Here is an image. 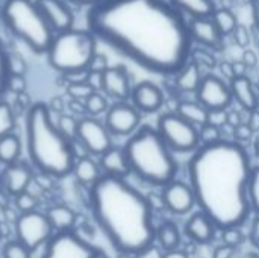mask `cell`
Segmentation results:
<instances>
[{"instance_id":"obj_34","label":"cell","mask_w":259,"mask_h":258,"mask_svg":"<svg viewBox=\"0 0 259 258\" xmlns=\"http://www.w3.org/2000/svg\"><path fill=\"white\" fill-rule=\"evenodd\" d=\"M3 258H32V251L18 240L8 242L2 249Z\"/></svg>"},{"instance_id":"obj_16","label":"cell","mask_w":259,"mask_h":258,"mask_svg":"<svg viewBox=\"0 0 259 258\" xmlns=\"http://www.w3.org/2000/svg\"><path fill=\"white\" fill-rule=\"evenodd\" d=\"M35 2L55 33L73 27L74 15L70 6L67 5V2L64 0H35Z\"/></svg>"},{"instance_id":"obj_27","label":"cell","mask_w":259,"mask_h":258,"mask_svg":"<svg viewBox=\"0 0 259 258\" xmlns=\"http://www.w3.org/2000/svg\"><path fill=\"white\" fill-rule=\"evenodd\" d=\"M176 113L184 117L187 122L196 125L197 128H200L202 125H205L208 122V109L197 100H182L178 105Z\"/></svg>"},{"instance_id":"obj_30","label":"cell","mask_w":259,"mask_h":258,"mask_svg":"<svg viewBox=\"0 0 259 258\" xmlns=\"http://www.w3.org/2000/svg\"><path fill=\"white\" fill-rule=\"evenodd\" d=\"M211 17H212L215 26L219 27V30L222 32L223 36L225 35H232L235 27L238 26V20H237L235 14L231 9H228V8L215 9Z\"/></svg>"},{"instance_id":"obj_41","label":"cell","mask_w":259,"mask_h":258,"mask_svg":"<svg viewBox=\"0 0 259 258\" xmlns=\"http://www.w3.org/2000/svg\"><path fill=\"white\" fill-rule=\"evenodd\" d=\"M232 38H234V43L241 47V49H247L252 43V30L247 29L246 26L243 24H238L235 27V30L232 32Z\"/></svg>"},{"instance_id":"obj_49","label":"cell","mask_w":259,"mask_h":258,"mask_svg":"<svg viewBox=\"0 0 259 258\" xmlns=\"http://www.w3.org/2000/svg\"><path fill=\"white\" fill-rule=\"evenodd\" d=\"M191 59L193 61H196L197 62V65L202 68L203 65L205 67H214L215 65V59H214V56L209 53V52H206V50H200L199 52V58H196V56H191Z\"/></svg>"},{"instance_id":"obj_28","label":"cell","mask_w":259,"mask_h":258,"mask_svg":"<svg viewBox=\"0 0 259 258\" xmlns=\"http://www.w3.org/2000/svg\"><path fill=\"white\" fill-rule=\"evenodd\" d=\"M21 155V140L14 132L0 137V163L8 166L18 161Z\"/></svg>"},{"instance_id":"obj_40","label":"cell","mask_w":259,"mask_h":258,"mask_svg":"<svg viewBox=\"0 0 259 258\" xmlns=\"http://www.w3.org/2000/svg\"><path fill=\"white\" fill-rule=\"evenodd\" d=\"M9 76H11V71H9V64H8V52L0 44V99L8 90Z\"/></svg>"},{"instance_id":"obj_38","label":"cell","mask_w":259,"mask_h":258,"mask_svg":"<svg viewBox=\"0 0 259 258\" xmlns=\"http://www.w3.org/2000/svg\"><path fill=\"white\" fill-rule=\"evenodd\" d=\"M222 231H223L222 239H223V243L225 245L232 246V248L237 249L240 245L244 243V234L241 233L240 227H231V228H225Z\"/></svg>"},{"instance_id":"obj_37","label":"cell","mask_w":259,"mask_h":258,"mask_svg":"<svg viewBox=\"0 0 259 258\" xmlns=\"http://www.w3.org/2000/svg\"><path fill=\"white\" fill-rule=\"evenodd\" d=\"M36 205H38V199L29 190L18 193L15 196V207L20 213H27V211L36 210Z\"/></svg>"},{"instance_id":"obj_43","label":"cell","mask_w":259,"mask_h":258,"mask_svg":"<svg viewBox=\"0 0 259 258\" xmlns=\"http://www.w3.org/2000/svg\"><path fill=\"white\" fill-rule=\"evenodd\" d=\"M8 64H9L11 75H24L26 64H24V59L20 55H17V53H8Z\"/></svg>"},{"instance_id":"obj_39","label":"cell","mask_w":259,"mask_h":258,"mask_svg":"<svg viewBox=\"0 0 259 258\" xmlns=\"http://www.w3.org/2000/svg\"><path fill=\"white\" fill-rule=\"evenodd\" d=\"M77 122H79V120H76L74 117L62 114V116H59V119H58L56 125H58L59 131H61L64 135H67L68 138H71V140H73V138H76V132H77Z\"/></svg>"},{"instance_id":"obj_14","label":"cell","mask_w":259,"mask_h":258,"mask_svg":"<svg viewBox=\"0 0 259 258\" xmlns=\"http://www.w3.org/2000/svg\"><path fill=\"white\" fill-rule=\"evenodd\" d=\"M161 195H162L165 208L178 216L188 214L196 205V198H194L191 186L182 181L173 179L171 182L164 186V190Z\"/></svg>"},{"instance_id":"obj_13","label":"cell","mask_w":259,"mask_h":258,"mask_svg":"<svg viewBox=\"0 0 259 258\" xmlns=\"http://www.w3.org/2000/svg\"><path fill=\"white\" fill-rule=\"evenodd\" d=\"M141 123V116L140 111L126 102H117L112 106L108 108L106 117H105V125L111 135H118V137H126L132 135Z\"/></svg>"},{"instance_id":"obj_15","label":"cell","mask_w":259,"mask_h":258,"mask_svg":"<svg viewBox=\"0 0 259 258\" xmlns=\"http://www.w3.org/2000/svg\"><path fill=\"white\" fill-rule=\"evenodd\" d=\"M102 91L106 96L117 99L118 102H126L127 99H131L132 84H131V76H129L127 68L124 65L108 67L103 71Z\"/></svg>"},{"instance_id":"obj_31","label":"cell","mask_w":259,"mask_h":258,"mask_svg":"<svg viewBox=\"0 0 259 258\" xmlns=\"http://www.w3.org/2000/svg\"><path fill=\"white\" fill-rule=\"evenodd\" d=\"M83 105H85V111L90 116H93V117L94 116H100V114L108 111V100H106V97L100 91H93L83 100Z\"/></svg>"},{"instance_id":"obj_1","label":"cell","mask_w":259,"mask_h":258,"mask_svg":"<svg viewBox=\"0 0 259 258\" xmlns=\"http://www.w3.org/2000/svg\"><path fill=\"white\" fill-rule=\"evenodd\" d=\"M87 27L97 40L156 75L175 76L191 58L188 20L165 0H105L88 8Z\"/></svg>"},{"instance_id":"obj_9","label":"cell","mask_w":259,"mask_h":258,"mask_svg":"<svg viewBox=\"0 0 259 258\" xmlns=\"http://www.w3.org/2000/svg\"><path fill=\"white\" fill-rule=\"evenodd\" d=\"M102 252L73 230L55 233L44 245L42 258H100Z\"/></svg>"},{"instance_id":"obj_45","label":"cell","mask_w":259,"mask_h":258,"mask_svg":"<svg viewBox=\"0 0 259 258\" xmlns=\"http://www.w3.org/2000/svg\"><path fill=\"white\" fill-rule=\"evenodd\" d=\"M164 252H165V251H164L159 245L152 243V245L143 248L141 251H138V252L134 255V258H164Z\"/></svg>"},{"instance_id":"obj_26","label":"cell","mask_w":259,"mask_h":258,"mask_svg":"<svg viewBox=\"0 0 259 258\" xmlns=\"http://www.w3.org/2000/svg\"><path fill=\"white\" fill-rule=\"evenodd\" d=\"M170 3L190 18L211 17L215 11L212 0H170Z\"/></svg>"},{"instance_id":"obj_23","label":"cell","mask_w":259,"mask_h":258,"mask_svg":"<svg viewBox=\"0 0 259 258\" xmlns=\"http://www.w3.org/2000/svg\"><path fill=\"white\" fill-rule=\"evenodd\" d=\"M175 76H176L178 88L181 91H185V93H196V90L199 88V84H200V81L203 78L202 76V68L191 58Z\"/></svg>"},{"instance_id":"obj_3","label":"cell","mask_w":259,"mask_h":258,"mask_svg":"<svg viewBox=\"0 0 259 258\" xmlns=\"http://www.w3.org/2000/svg\"><path fill=\"white\" fill-rule=\"evenodd\" d=\"M90 208L97 227L117 252L135 255L155 243L153 208L147 196L126 178L102 175L90 187Z\"/></svg>"},{"instance_id":"obj_29","label":"cell","mask_w":259,"mask_h":258,"mask_svg":"<svg viewBox=\"0 0 259 258\" xmlns=\"http://www.w3.org/2000/svg\"><path fill=\"white\" fill-rule=\"evenodd\" d=\"M156 240L164 251H173L181 245V233L173 222H162L156 230Z\"/></svg>"},{"instance_id":"obj_48","label":"cell","mask_w":259,"mask_h":258,"mask_svg":"<svg viewBox=\"0 0 259 258\" xmlns=\"http://www.w3.org/2000/svg\"><path fill=\"white\" fill-rule=\"evenodd\" d=\"M87 82L94 91H102L103 88V73L99 71H90L87 73Z\"/></svg>"},{"instance_id":"obj_58","label":"cell","mask_w":259,"mask_h":258,"mask_svg":"<svg viewBox=\"0 0 259 258\" xmlns=\"http://www.w3.org/2000/svg\"><path fill=\"white\" fill-rule=\"evenodd\" d=\"M252 15H253V26L259 30V0H252Z\"/></svg>"},{"instance_id":"obj_50","label":"cell","mask_w":259,"mask_h":258,"mask_svg":"<svg viewBox=\"0 0 259 258\" xmlns=\"http://www.w3.org/2000/svg\"><path fill=\"white\" fill-rule=\"evenodd\" d=\"M241 61L247 65V68H253L258 64V55H256V52H253L250 49H246L244 53H243V59Z\"/></svg>"},{"instance_id":"obj_21","label":"cell","mask_w":259,"mask_h":258,"mask_svg":"<svg viewBox=\"0 0 259 258\" xmlns=\"http://www.w3.org/2000/svg\"><path fill=\"white\" fill-rule=\"evenodd\" d=\"M99 166H100L103 175L126 178L131 173L129 164H127V158H126V154H124L123 148L111 146L108 151H105L100 155Z\"/></svg>"},{"instance_id":"obj_47","label":"cell","mask_w":259,"mask_h":258,"mask_svg":"<svg viewBox=\"0 0 259 258\" xmlns=\"http://www.w3.org/2000/svg\"><path fill=\"white\" fill-rule=\"evenodd\" d=\"M26 88V79L24 75H11L8 81V90L14 93H21Z\"/></svg>"},{"instance_id":"obj_46","label":"cell","mask_w":259,"mask_h":258,"mask_svg":"<svg viewBox=\"0 0 259 258\" xmlns=\"http://www.w3.org/2000/svg\"><path fill=\"white\" fill-rule=\"evenodd\" d=\"M108 67H109V65H108V59H106V56H105V55H102V53H96V55L93 56L91 62H90L88 70H90V71H99V73H103Z\"/></svg>"},{"instance_id":"obj_19","label":"cell","mask_w":259,"mask_h":258,"mask_svg":"<svg viewBox=\"0 0 259 258\" xmlns=\"http://www.w3.org/2000/svg\"><path fill=\"white\" fill-rule=\"evenodd\" d=\"M32 179H33L32 169L26 163H20V161L8 164L0 175L3 189L12 196H17L18 193L26 192Z\"/></svg>"},{"instance_id":"obj_32","label":"cell","mask_w":259,"mask_h":258,"mask_svg":"<svg viewBox=\"0 0 259 258\" xmlns=\"http://www.w3.org/2000/svg\"><path fill=\"white\" fill-rule=\"evenodd\" d=\"M247 196L252 211H255L259 216V166L252 167L249 186H247Z\"/></svg>"},{"instance_id":"obj_56","label":"cell","mask_w":259,"mask_h":258,"mask_svg":"<svg viewBox=\"0 0 259 258\" xmlns=\"http://www.w3.org/2000/svg\"><path fill=\"white\" fill-rule=\"evenodd\" d=\"M220 70H222V73L231 81V79H234V70H232V62H228V61H223L222 62V65H220Z\"/></svg>"},{"instance_id":"obj_52","label":"cell","mask_w":259,"mask_h":258,"mask_svg":"<svg viewBox=\"0 0 259 258\" xmlns=\"http://www.w3.org/2000/svg\"><path fill=\"white\" fill-rule=\"evenodd\" d=\"M250 114H249V120H247V125L255 131V132H258L259 131V109L258 108H255V109H252V111H249Z\"/></svg>"},{"instance_id":"obj_51","label":"cell","mask_w":259,"mask_h":258,"mask_svg":"<svg viewBox=\"0 0 259 258\" xmlns=\"http://www.w3.org/2000/svg\"><path fill=\"white\" fill-rule=\"evenodd\" d=\"M234 252H235V248L228 246V245H225V243H223L222 246H219V248L214 251L212 258H232Z\"/></svg>"},{"instance_id":"obj_44","label":"cell","mask_w":259,"mask_h":258,"mask_svg":"<svg viewBox=\"0 0 259 258\" xmlns=\"http://www.w3.org/2000/svg\"><path fill=\"white\" fill-rule=\"evenodd\" d=\"M214 126L223 128L228 125V111L226 109H208V122Z\"/></svg>"},{"instance_id":"obj_33","label":"cell","mask_w":259,"mask_h":258,"mask_svg":"<svg viewBox=\"0 0 259 258\" xmlns=\"http://www.w3.org/2000/svg\"><path fill=\"white\" fill-rule=\"evenodd\" d=\"M15 128V116L9 103L0 99V137L12 132Z\"/></svg>"},{"instance_id":"obj_10","label":"cell","mask_w":259,"mask_h":258,"mask_svg":"<svg viewBox=\"0 0 259 258\" xmlns=\"http://www.w3.org/2000/svg\"><path fill=\"white\" fill-rule=\"evenodd\" d=\"M53 234L55 230L46 213L32 210L27 213H21L15 220L17 240L27 246L32 252L44 246Z\"/></svg>"},{"instance_id":"obj_36","label":"cell","mask_w":259,"mask_h":258,"mask_svg":"<svg viewBox=\"0 0 259 258\" xmlns=\"http://www.w3.org/2000/svg\"><path fill=\"white\" fill-rule=\"evenodd\" d=\"M199 138H200V144H211V143L220 141L223 140L222 128L214 126L211 123H205L199 128Z\"/></svg>"},{"instance_id":"obj_25","label":"cell","mask_w":259,"mask_h":258,"mask_svg":"<svg viewBox=\"0 0 259 258\" xmlns=\"http://www.w3.org/2000/svg\"><path fill=\"white\" fill-rule=\"evenodd\" d=\"M47 217L55 230L58 231H70L76 224V213L67 205H53L47 210Z\"/></svg>"},{"instance_id":"obj_35","label":"cell","mask_w":259,"mask_h":258,"mask_svg":"<svg viewBox=\"0 0 259 258\" xmlns=\"http://www.w3.org/2000/svg\"><path fill=\"white\" fill-rule=\"evenodd\" d=\"M94 90L88 85L87 79L85 81H76V82H68L67 85V93L73 100H85Z\"/></svg>"},{"instance_id":"obj_61","label":"cell","mask_w":259,"mask_h":258,"mask_svg":"<svg viewBox=\"0 0 259 258\" xmlns=\"http://www.w3.org/2000/svg\"><path fill=\"white\" fill-rule=\"evenodd\" d=\"M0 239H2V231H0Z\"/></svg>"},{"instance_id":"obj_8","label":"cell","mask_w":259,"mask_h":258,"mask_svg":"<svg viewBox=\"0 0 259 258\" xmlns=\"http://www.w3.org/2000/svg\"><path fill=\"white\" fill-rule=\"evenodd\" d=\"M156 129L165 144L178 154L194 152L200 146L199 128L178 113H165L158 119Z\"/></svg>"},{"instance_id":"obj_4","label":"cell","mask_w":259,"mask_h":258,"mask_svg":"<svg viewBox=\"0 0 259 258\" xmlns=\"http://www.w3.org/2000/svg\"><path fill=\"white\" fill-rule=\"evenodd\" d=\"M26 149L35 169L53 178L70 175L77 160L73 140L59 131L52 109L42 102L33 103L27 111Z\"/></svg>"},{"instance_id":"obj_59","label":"cell","mask_w":259,"mask_h":258,"mask_svg":"<svg viewBox=\"0 0 259 258\" xmlns=\"http://www.w3.org/2000/svg\"><path fill=\"white\" fill-rule=\"evenodd\" d=\"M71 2L76 3V5H80V6H88V8H91V6L99 5V3H102V2H105V0H71Z\"/></svg>"},{"instance_id":"obj_42","label":"cell","mask_w":259,"mask_h":258,"mask_svg":"<svg viewBox=\"0 0 259 258\" xmlns=\"http://www.w3.org/2000/svg\"><path fill=\"white\" fill-rule=\"evenodd\" d=\"M232 135H234V140L238 141V143H244V141H249L253 138L255 135V131L244 122H241L240 125H237L234 129H232Z\"/></svg>"},{"instance_id":"obj_60","label":"cell","mask_w":259,"mask_h":258,"mask_svg":"<svg viewBox=\"0 0 259 258\" xmlns=\"http://www.w3.org/2000/svg\"><path fill=\"white\" fill-rule=\"evenodd\" d=\"M253 151H255L256 158H259V135H255L253 138Z\"/></svg>"},{"instance_id":"obj_11","label":"cell","mask_w":259,"mask_h":258,"mask_svg":"<svg viewBox=\"0 0 259 258\" xmlns=\"http://www.w3.org/2000/svg\"><path fill=\"white\" fill-rule=\"evenodd\" d=\"M76 138L90 155L96 157H100L112 146L111 132L108 131L106 125L93 116L83 117L77 122Z\"/></svg>"},{"instance_id":"obj_55","label":"cell","mask_w":259,"mask_h":258,"mask_svg":"<svg viewBox=\"0 0 259 258\" xmlns=\"http://www.w3.org/2000/svg\"><path fill=\"white\" fill-rule=\"evenodd\" d=\"M243 120H241V116L238 111H228V125L231 128H235L237 125H240Z\"/></svg>"},{"instance_id":"obj_6","label":"cell","mask_w":259,"mask_h":258,"mask_svg":"<svg viewBox=\"0 0 259 258\" xmlns=\"http://www.w3.org/2000/svg\"><path fill=\"white\" fill-rule=\"evenodd\" d=\"M6 29L32 52L46 53L55 32L35 0H5L2 15Z\"/></svg>"},{"instance_id":"obj_53","label":"cell","mask_w":259,"mask_h":258,"mask_svg":"<svg viewBox=\"0 0 259 258\" xmlns=\"http://www.w3.org/2000/svg\"><path fill=\"white\" fill-rule=\"evenodd\" d=\"M250 242L253 243L255 248L259 249V216L253 220V225L250 230Z\"/></svg>"},{"instance_id":"obj_2","label":"cell","mask_w":259,"mask_h":258,"mask_svg":"<svg viewBox=\"0 0 259 258\" xmlns=\"http://www.w3.org/2000/svg\"><path fill=\"white\" fill-rule=\"evenodd\" d=\"M250 157L235 140L200 144L190 158L188 178L196 205L217 227H241L250 216Z\"/></svg>"},{"instance_id":"obj_54","label":"cell","mask_w":259,"mask_h":258,"mask_svg":"<svg viewBox=\"0 0 259 258\" xmlns=\"http://www.w3.org/2000/svg\"><path fill=\"white\" fill-rule=\"evenodd\" d=\"M232 70H234V78L246 76V73H247V65H246L243 61H235V62H232Z\"/></svg>"},{"instance_id":"obj_17","label":"cell","mask_w":259,"mask_h":258,"mask_svg":"<svg viewBox=\"0 0 259 258\" xmlns=\"http://www.w3.org/2000/svg\"><path fill=\"white\" fill-rule=\"evenodd\" d=\"M190 33L193 38V43H199L203 47L208 49H220L222 47V32L215 26L212 17H194L188 20Z\"/></svg>"},{"instance_id":"obj_24","label":"cell","mask_w":259,"mask_h":258,"mask_svg":"<svg viewBox=\"0 0 259 258\" xmlns=\"http://www.w3.org/2000/svg\"><path fill=\"white\" fill-rule=\"evenodd\" d=\"M71 173L74 175L77 182H80L82 186H88V187H91L103 175L99 163H96L91 157L77 158Z\"/></svg>"},{"instance_id":"obj_22","label":"cell","mask_w":259,"mask_h":258,"mask_svg":"<svg viewBox=\"0 0 259 258\" xmlns=\"http://www.w3.org/2000/svg\"><path fill=\"white\" fill-rule=\"evenodd\" d=\"M229 87L232 91V97L237 100V103L246 109L252 111L258 108V97L255 93V88L247 76H238L229 81Z\"/></svg>"},{"instance_id":"obj_57","label":"cell","mask_w":259,"mask_h":258,"mask_svg":"<svg viewBox=\"0 0 259 258\" xmlns=\"http://www.w3.org/2000/svg\"><path fill=\"white\" fill-rule=\"evenodd\" d=\"M164 258H190L188 254L185 251H181L179 248L178 249H173V251H165L164 252Z\"/></svg>"},{"instance_id":"obj_20","label":"cell","mask_w":259,"mask_h":258,"mask_svg":"<svg viewBox=\"0 0 259 258\" xmlns=\"http://www.w3.org/2000/svg\"><path fill=\"white\" fill-rule=\"evenodd\" d=\"M215 230L214 222L200 210L191 214L185 224V234L199 245L211 243L215 237Z\"/></svg>"},{"instance_id":"obj_7","label":"cell","mask_w":259,"mask_h":258,"mask_svg":"<svg viewBox=\"0 0 259 258\" xmlns=\"http://www.w3.org/2000/svg\"><path fill=\"white\" fill-rule=\"evenodd\" d=\"M97 38L87 29H67L55 33L49 49V64L59 73L73 75L88 71L93 56L97 53Z\"/></svg>"},{"instance_id":"obj_5","label":"cell","mask_w":259,"mask_h":258,"mask_svg":"<svg viewBox=\"0 0 259 258\" xmlns=\"http://www.w3.org/2000/svg\"><path fill=\"white\" fill-rule=\"evenodd\" d=\"M123 149L131 173L143 182L164 187L176 178L179 167L175 152L165 144L156 128L140 126Z\"/></svg>"},{"instance_id":"obj_12","label":"cell","mask_w":259,"mask_h":258,"mask_svg":"<svg viewBox=\"0 0 259 258\" xmlns=\"http://www.w3.org/2000/svg\"><path fill=\"white\" fill-rule=\"evenodd\" d=\"M196 99L206 109H228L232 103L231 87L215 75H205L196 90Z\"/></svg>"},{"instance_id":"obj_18","label":"cell","mask_w":259,"mask_h":258,"mask_svg":"<svg viewBox=\"0 0 259 258\" xmlns=\"http://www.w3.org/2000/svg\"><path fill=\"white\" fill-rule=\"evenodd\" d=\"M131 100L140 113H156L164 103V93L153 82L143 81L132 87Z\"/></svg>"}]
</instances>
